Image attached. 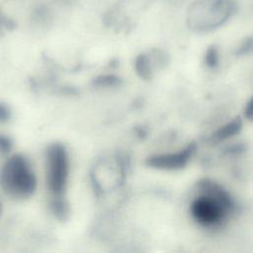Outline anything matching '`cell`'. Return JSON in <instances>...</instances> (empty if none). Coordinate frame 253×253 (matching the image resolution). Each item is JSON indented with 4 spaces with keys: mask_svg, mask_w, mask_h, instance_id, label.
Here are the masks:
<instances>
[{
    "mask_svg": "<svg viewBox=\"0 0 253 253\" xmlns=\"http://www.w3.org/2000/svg\"><path fill=\"white\" fill-rule=\"evenodd\" d=\"M201 195L191 205V213L200 224L211 227L220 224L232 211L233 202L229 194L213 182L200 183Z\"/></svg>",
    "mask_w": 253,
    "mask_h": 253,
    "instance_id": "obj_1",
    "label": "cell"
},
{
    "mask_svg": "<svg viewBox=\"0 0 253 253\" xmlns=\"http://www.w3.org/2000/svg\"><path fill=\"white\" fill-rule=\"evenodd\" d=\"M0 186L15 199H27L35 193L37 178L24 156L14 154L6 160L0 170Z\"/></svg>",
    "mask_w": 253,
    "mask_h": 253,
    "instance_id": "obj_2",
    "label": "cell"
},
{
    "mask_svg": "<svg viewBox=\"0 0 253 253\" xmlns=\"http://www.w3.org/2000/svg\"><path fill=\"white\" fill-rule=\"evenodd\" d=\"M234 0H200L188 12V22L192 29L208 31L220 26L234 13Z\"/></svg>",
    "mask_w": 253,
    "mask_h": 253,
    "instance_id": "obj_3",
    "label": "cell"
},
{
    "mask_svg": "<svg viewBox=\"0 0 253 253\" xmlns=\"http://www.w3.org/2000/svg\"><path fill=\"white\" fill-rule=\"evenodd\" d=\"M46 185L53 197H63L69 173V160L65 147L53 143L46 149Z\"/></svg>",
    "mask_w": 253,
    "mask_h": 253,
    "instance_id": "obj_4",
    "label": "cell"
},
{
    "mask_svg": "<svg viewBox=\"0 0 253 253\" xmlns=\"http://www.w3.org/2000/svg\"><path fill=\"white\" fill-rule=\"evenodd\" d=\"M194 151L195 145L189 144L184 149L177 152L152 155L146 159L145 163L147 166L155 169L176 170L183 168L188 163Z\"/></svg>",
    "mask_w": 253,
    "mask_h": 253,
    "instance_id": "obj_5",
    "label": "cell"
},
{
    "mask_svg": "<svg viewBox=\"0 0 253 253\" xmlns=\"http://www.w3.org/2000/svg\"><path fill=\"white\" fill-rule=\"evenodd\" d=\"M241 126H242L241 121L239 119H235L230 123L226 124L225 126H221L219 129H217L212 134V139L214 141H221V140L227 139L233 136L235 133H237L241 128Z\"/></svg>",
    "mask_w": 253,
    "mask_h": 253,
    "instance_id": "obj_6",
    "label": "cell"
},
{
    "mask_svg": "<svg viewBox=\"0 0 253 253\" xmlns=\"http://www.w3.org/2000/svg\"><path fill=\"white\" fill-rule=\"evenodd\" d=\"M135 71L139 77L144 80H148L152 76V68L150 58L147 54H139L134 62Z\"/></svg>",
    "mask_w": 253,
    "mask_h": 253,
    "instance_id": "obj_7",
    "label": "cell"
},
{
    "mask_svg": "<svg viewBox=\"0 0 253 253\" xmlns=\"http://www.w3.org/2000/svg\"><path fill=\"white\" fill-rule=\"evenodd\" d=\"M50 209L53 215L61 221L65 220L69 214V206L63 197H53Z\"/></svg>",
    "mask_w": 253,
    "mask_h": 253,
    "instance_id": "obj_8",
    "label": "cell"
},
{
    "mask_svg": "<svg viewBox=\"0 0 253 253\" xmlns=\"http://www.w3.org/2000/svg\"><path fill=\"white\" fill-rule=\"evenodd\" d=\"M122 79L117 75L113 74H104L100 75L92 81V85L97 88H109V87H116L121 85Z\"/></svg>",
    "mask_w": 253,
    "mask_h": 253,
    "instance_id": "obj_9",
    "label": "cell"
},
{
    "mask_svg": "<svg viewBox=\"0 0 253 253\" xmlns=\"http://www.w3.org/2000/svg\"><path fill=\"white\" fill-rule=\"evenodd\" d=\"M11 119V110L10 108L4 104L0 103V124H6Z\"/></svg>",
    "mask_w": 253,
    "mask_h": 253,
    "instance_id": "obj_10",
    "label": "cell"
},
{
    "mask_svg": "<svg viewBox=\"0 0 253 253\" xmlns=\"http://www.w3.org/2000/svg\"><path fill=\"white\" fill-rule=\"evenodd\" d=\"M206 61L207 64L212 66L217 62V51L214 46H211V48L208 49L206 53Z\"/></svg>",
    "mask_w": 253,
    "mask_h": 253,
    "instance_id": "obj_11",
    "label": "cell"
},
{
    "mask_svg": "<svg viewBox=\"0 0 253 253\" xmlns=\"http://www.w3.org/2000/svg\"><path fill=\"white\" fill-rule=\"evenodd\" d=\"M12 147V141L10 138L4 135H0V152L7 153Z\"/></svg>",
    "mask_w": 253,
    "mask_h": 253,
    "instance_id": "obj_12",
    "label": "cell"
},
{
    "mask_svg": "<svg viewBox=\"0 0 253 253\" xmlns=\"http://www.w3.org/2000/svg\"><path fill=\"white\" fill-rule=\"evenodd\" d=\"M245 117L249 120H253V98L248 102L245 109Z\"/></svg>",
    "mask_w": 253,
    "mask_h": 253,
    "instance_id": "obj_13",
    "label": "cell"
},
{
    "mask_svg": "<svg viewBox=\"0 0 253 253\" xmlns=\"http://www.w3.org/2000/svg\"><path fill=\"white\" fill-rule=\"evenodd\" d=\"M0 213H1V205H0Z\"/></svg>",
    "mask_w": 253,
    "mask_h": 253,
    "instance_id": "obj_14",
    "label": "cell"
}]
</instances>
